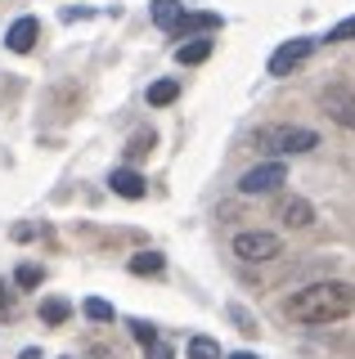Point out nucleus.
<instances>
[{"mask_svg": "<svg viewBox=\"0 0 355 359\" xmlns=\"http://www.w3.org/2000/svg\"><path fill=\"white\" fill-rule=\"evenodd\" d=\"M355 310V287L347 278H324V283H310L302 292L283 301V314L297 323H337Z\"/></svg>", "mask_w": 355, "mask_h": 359, "instance_id": "1", "label": "nucleus"}, {"mask_svg": "<svg viewBox=\"0 0 355 359\" xmlns=\"http://www.w3.org/2000/svg\"><path fill=\"white\" fill-rule=\"evenodd\" d=\"M252 149L257 153H310V149H319V135L310 130V126H261L257 135H252Z\"/></svg>", "mask_w": 355, "mask_h": 359, "instance_id": "2", "label": "nucleus"}, {"mask_svg": "<svg viewBox=\"0 0 355 359\" xmlns=\"http://www.w3.org/2000/svg\"><path fill=\"white\" fill-rule=\"evenodd\" d=\"M234 256L248 265H265V261H279L283 256V238L270 229H243L234 233Z\"/></svg>", "mask_w": 355, "mask_h": 359, "instance_id": "3", "label": "nucleus"}, {"mask_svg": "<svg viewBox=\"0 0 355 359\" xmlns=\"http://www.w3.org/2000/svg\"><path fill=\"white\" fill-rule=\"evenodd\" d=\"M319 108H324L342 130H355V86H347V81L324 86L319 90Z\"/></svg>", "mask_w": 355, "mask_h": 359, "instance_id": "4", "label": "nucleus"}, {"mask_svg": "<svg viewBox=\"0 0 355 359\" xmlns=\"http://www.w3.org/2000/svg\"><path fill=\"white\" fill-rule=\"evenodd\" d=\"M279 184H288V166L283 162H261V166H252V171H243L239 194L243 198H257V194H274Z\"/></svg>", "mask_w": 355, "mask_h": 359, "instance_id": "5", "label": "nucleus"}, {"mask_svg": "<svg viewBox=\"0 0 355 359\" xmlns=\"http://www.w3.org/2000/svg\"><path fill=\"white\" fill-rule=\"evenodd\" d=\"M315 45H319L315 36H297V41H283L279 50L270 54V76H288L293 67H302V63L310 59V54H315Z\"/></svg>", "mask_w": 355, "mask_h": 359, "instance_id": "6", "label": "nucleus"}, {"mask_svg": "<svg viewBox=\"0 0 355 359\" xmlns=\"http://www.w3.org/2000/svg\"><path fill=\"white\" fill-rule=\"evenodd\" d=\"M36 41H41V22L32 18V14L14 18V27L5 32V45H9L14 54H32V50H36Z\"/></svg>", "mask_w": 355, "mask_h": 359, "instance_id": "7", "label": "nucleus"}, {"mask_svg": "<svg viewBox=\"0 0 355 359\" xmlns=\"http://www.w3.org/2000/svg\"><path fill=\"white\" fill-rule=\"evenodd\" d=\"M212 32H220V14H189V9H185L180 22L171 27V36L189 41V36H212Z\"/></svg>", "mask_w": 355, "mask_h": 359, "instance_id": "8", "label": "nucleus"}, {"mask_svg": "<svg viewBox=\"0 0 355 359\" xmlns=\"http://www.w3.org/2000/svg\"><path fill=\"white\" fill-rule=\"evenodd\" d=\"M108 184H113V194L126 198V202H140L144 198V175L135 171V166H117V171L108 175Z\"/></svg>", "mask_w": 355, "mask_h": 359, "instance_id": "9", "label": "nucleus"}, {"mask_svg": "<svg viewBox=\"0 0 355 359\" xmlns=\"http://www.w3.org/2000/svg\"><path fill=\"white\" fill-rule=\"evenodd\" d=\"M212 50H216V41H212V36H189L185 45H175V63H185V67L207 63V59H212Z\"/></svg>", "mask_w": 355, "mask_h": 359, "instance_id": "10", "label": "nucleus"}, {"mask_svg": "<svg viewBox=\"0 0 355 359\" xmlns=\"http://www.w3.org/2000/svg\"><path fill=\"white\" fill-rule=\"evenodd\" d=\"M279 220L288 224V229H306V224H315V207H310L306 198H288L279 207Z\"/></svg>", "mask_w": 355, "mask_h": 359, "instance_id": "11", "label": "nucleus"}, {"mask_svg": "<svg viewBox=\"0 0 355 359\" xmlns=\"http://www.w3.org/2000/svg\"><path fill=\"white\" fill-rule=\"evenodd\" d=\"M149 14H153V22H158L162 32H171L175 22H180L185 5H180V0H153V9H149Z\"/></svg>", "mask_w": 355, "mask_h": 359, "instance_id": "12", "label": "nucleus"}, {"mask_svg": "<svg viewBox=\"0 0 355 359\" xmlns=\"http://www.w3.org/2000/svg\"><path fill=\"white\" fill-rule=\"evenodd\" d=\"M175 99H180V81H175V76H162V81L149 86V104L153 108H166V104H175Z\"/></svg>", "mask_w": 355, "mask_h": 359, "instance_id": "13", "label": "nucleus"}, {"mask_svg": "<svg viewBox=\"0 0 355 359\" xmlns=\"http://www.w3.org/2000/svg\"><path fill=\"white\" fill-rule=\"evenodd\" d=\"M162 269H166L162 252H135L130 256V274H162Z\"/></svg>", "mask_w": 355, "mask_h": 359, "instance_id": "14", "label": "nucleus"}, {"mask_svg": "<svg viewBox=\"0 0 355 359\" xmlns=\"http://www.w3.org/2000/svg\"><path fill=\"white\" fill-rule=\"evenodd\" d=\"M72 314V306L63 297H50V301H41V323H50V328H59L63 319Z\"/></svg>", "mask_w": 355, "mask_h": 359, "instance_id": "15", "label": "nucleus"}, {"mask_svg": "<svg viewBox=\"0 0 355 359\" xmlns=\"http://www.w3.org/2000/svg\"><path fill=\"white\" fill-rule=\"evenodd\" d=\"M189 359H220V341H212V337H189Z\"/></svg>", "mask_w": 355, "mask_h": 359, "instance_id": "16", "label": "nucleus"}, {"mask_svg": "<svg viewBox=\"0 0 355 359\" xmlns=\"http://www.w3.org/2000/svg\"><path fill=\"white\" fill-rule=\"evenodd\" d=\"M14 283L32 292V287H41V283H46V269H41V265H32V261H27V265H18V269H14Z\"/></svg>", "mask_w": 355, "mask_h": 359, "instance_id": "17", "label": "nucleus"}, {"mask_svg": "<svg viewBox=\"0 0 355 359\" xmlns=\"http://www.w3.org/2000/svg\"><path fill=\"white\" fill-rule=\"evenodd\" d=\"M81 314H86V319H95V323H113V319H117V310L108 306V301H99V297H91V301H86V306H81Z\"/></svg>", "mask_w": 355, "mask_h": 359, "instance_id": "18", "label": "nucleus"}, {"mask_svg": "<svg viewBox=\"0 0 355 359\" xmlns=\"http://www.w3.org/2000/svg\"><path fill=\"white\" fill-rule=\"evenodd\" d=\"M328 45H347V41H355V14L351 18H342L337 27H328V36H324Z\"/></svg>", "mask_w": 355, "mask_h": 359, "instance_id": "19", "label": "nucleus"}, {"mask_svg": "<svg viewBox=\"0 0 355 359\" xmlns=\"http://www.w3.org/2000/svg\"><path fill=\"white\" fill-rule=\"evenodd\" d=\"M130 332H135V341H140V346L158 341V328H153V323H144V319H135V323H130Z\"/></svg>", "mask_w": 355, "mask_h": 359, "instance_id": "20", "label": "nucleus"}, {"mask_svg": "<svg viewBox=\"0 0 355 359\" xmlns=\"http://www.w3.org/2000/svg\"><path fill=\"white\" fill-rule=\"evenodd\" d=\"M149 149H153V130H149V135H135V140L126 144V157H144Z\"/></svg>", "mask_w": 355, "mask_h": 359, "instance_id": "21", "label": "nucleus"}, {"mask_svg": "<svg viewBox=\"0 0 355 359\" xmlns=\"http://www.w3.org/2000/svg\"><path fill=\"white\" fill-rule=\"evenodd\" d=\"M229 319H234V323H239L243 332H257V319H252V314L243 310V306H229Z\"/></svg>", "mask_w": 355, "mask_h": 359, "instance_id": "22", "label": "nucleus"}, {"mask_svg": "<svg viewBox=\"0 0 355 359\" xmlns=\"http://www.w3.org/2000/svg\"><path fill=\"white\" fill-rule=\"evenodd\" d=\"M144 355H149V359H175V351L162 341V337H158V341H149V346H144Z\"/></svg>", "mask_w": 355, "mask_h": 359, "instance_id": "23", "label": "nucleus"}, {"mask_svg": "<svg viewBox=\"0 0 355 359\" xmlns=\"http://www.w3.org/2000/svg\"><path fill=\"white\" fill-rule=\"evenodd\" d=\"M9 314H14V292L0 283V319H9Z\"/></svg>", "mask_w": 355, "mask_h": 359, "instance_id": "24", "label": "nucleus"}, {"mask_svg": "<svg viewBox=\"0 0 355 359\" xmlns=\"http://www.w3.org/2000/svg\"><path fill=\"white\" fill-rule=\"evenodd\" d=\"M229 359H261V355H252V351H234Z\"/></svg>", "mask_w": 355, "mask_h": 359, "instance_id": "25", "label": "nucleus"}]
</instances>
